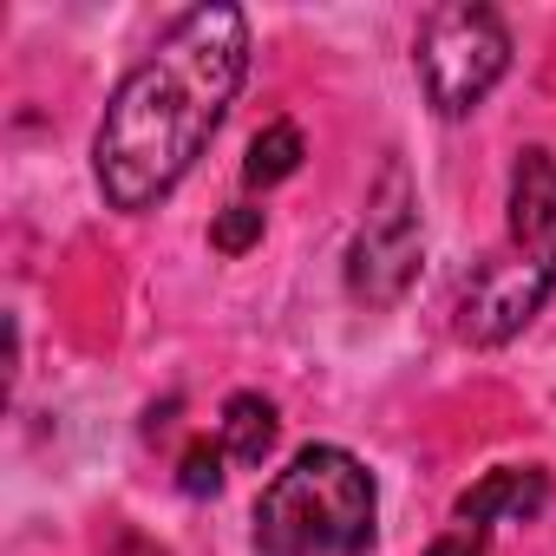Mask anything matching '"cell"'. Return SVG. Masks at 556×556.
<instances>
[{
	"label": "cell",
	"instance_id": "obj_1",
	"mask_svg": "<svg viewBox=\"0 0 556 556\" xmlns=\"http://www.w3.org/2000/svg\"><path fill=\"white\" fill-rule=\"evenodd\" d=\"M249 73V21L236 8H197L184 14L112 92L99 138H92V170L112 210H157L216 125L229 118L236 92Z\"/></svg>",
	"mask_w": 556,
	"mask_h": 556
},
{
	"label": "cell",
	"instance_id": "obj_2",
	"mask_svg": "<svg viewBox=\"0 0 556 556\" xmlns=\"http://www.w3.org/2000/svg\"><path fill=\"white\" fill-rule=\"evenodd\" d=\"M374 471L341 445H308L275 471L255 504L262 556H367L374 549Z\"/></svg>",
	"mask_w": 556,
	"mask_h": 556
},
{
	"label": "cell",
	"instance_id": "obj_3",
	"mask_svg": "<svg viewBox=\"0 0 556 556\" xmlns=\"http://www.w3.org/2000/svg\"><path fill=\"white\" fill-rule=\"evenodd\" d=\"M413 60H419V79H426V99L439 118H465L491 99V86L504 79L510 66V34L491 8H471V0H452V8H432L419 21V40H413Z\"/></svg>",
	"mask_w": 556,
	"mask_h": 556
},
{
	"label": "cell",
	"instance_id": "obj_4",
	"mask_svg": "<svg viewBox=\"0 0 556 556\" xmlns=\"http://www.w3.org/2000/svg\"><path fill=\"white\" fill-rule=\"evenodd\" d=\"M419 203H413V184L406 170L393 164L354 229V249H348V295L361 308H393L406 289H413V275H419Z\"/></svg>",
	"mask_w": 556,
	"mask_h": 556
},
{
	"label": "cell",
	"instance_id": "obj_5",
	"mask_svg": "<svg viewBox=\"0 0 556 556\" xmlns=\"http://www.w3.org/2000/svg\"><path fill=\"white\" fill-rule=\"evenodd\" d=\"M556 289V249H510L471 268V282L458 295V334L471 348H497L536 321V308Z\"/></svg>",
	"mask_w": 556,
	"mask_h": 556
},
{
	"label": "cell",
	"instance_id": "obj_6",
	"mask_svg": "<svg viewBox=\"0 0 556 556\" xmlns=\"http://www.w3.org/2000/svg\"><path fill=\"white\" fill-rule=\"evenodd\" d=\"M543 504H549V478L536 465H504V471H484L471 491H458V523L484 536L497 523H530Z\"/></svg>",
	"mask_w": 556,
	"mask_h": 556
},
{
	"label": "cell",
	"instance_id": "obj_7",
	"mask_svg": "<svg viewBox=\"0 0 556 556\" xmlns=\"http://www.w3.org/2000/svg\"><path fill=\"white\" fill-rule=\"evenodd\" d=\"M556 236V151L530 144L510 170V249H549Z\"/></svg>",
	"mask_w": 556,
	"mask_h": 556
},
{
	"label": "cell",
	"instance_id": "obj_8",
	"mask_svg": "<svg viewBox=\"0 0 556 556\" xmlns=\"http://www.w3.org/2000/svg\"><path fill=\"white\" fill-rule=\"evenodd\" d=\"M275 439H282L275 400H262V393H229V400H223V419H216V445H223V458H236V465H262V458L275 452Z\"/></svg>",
	"mask_w": 556,
	"mask_h": 556
},
{
	"label": "cell",
	"instance_id": "obj_9",
	"mask_svg": "<svg viewBox=\"0 0 556 556\" xmlns=\"http://www.w3.org/2000/svg\"><path fill=\"white\" fill-rule=\"evenodd\" d=\"M302 157H308L302 131H295L289 118H275V125H262L255 144H249V157H242V184H249V190H275V184H289V177L302 170Z\"/></svg>",
	"mask_w": 556,
	"mask_h": 556
},
{
	"label": "cell",
	"instance_id": "obj_10",
	"mask_svg": "<svg viewBox=\"0 0 556 556\" xmlns=\"http://www.w3.org/2000/svg\"><path fill=\"white\" fill-rule=\"evenodd\" d=\"M255 236H262V210H249V203H229V210L216 216V229H210V242H216L223 255H242Z\"/></svg>",
	"mask_w": 556,
	"mask_h": 556
},
{
	"label": "cell",
	"instance_id": "obj_11",
	"mask_svg": "<svg viewBox=\"0 0 556 556\" xmlns=\"http://www.w3.org/2000/svg\"><path fill=\"white\" fill-rule=\"evenodd\" d=\"M190 497H210L216 484H223V445H210V439H197L190 452H184V478H177Z\"/></svg>",
	"mask_w": 556,
	"mask_h": 556
},
{
	"label": "cell",
	"instance_id": "obj_12",
	"mask_svg": "<svg viewBox=\"0 0 556 556\" xmlns=\"http://www.w3.org/2000/svg\"><path fill=\"white\" fill-rule=\"evenodd\" d=\"M426 556H484V536L458 523V530H445V536H439V543H432Z\"/></svg>",
	"mask_w": 556,
	"mask_h": 556
},
{
	"label": "cell",
	"instance_id": "obj_13",
	"mask_svg": "<svg viewBox=\"0 0 556 556\" xmlns=\"http://www.w3.org/2000/svg\"><path fill=\"white\" fill-rule=\"evenodd\" d=\"M105 556H164V549H157L151 536H118V543H112Z\"/></svg>",
	"mask_w": 556,
	"mask_h": 556
}]
</instances>
